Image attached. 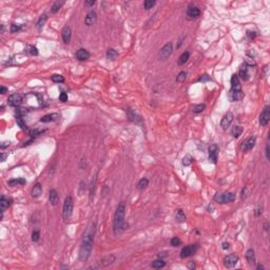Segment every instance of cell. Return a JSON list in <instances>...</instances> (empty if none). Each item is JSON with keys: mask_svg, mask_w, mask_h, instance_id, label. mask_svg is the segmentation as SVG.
I'll return each instance as SVG.
<instances>
[{"mask_svg": "<svg viewBox=\"0 0 270 270\" xmlns=\"http://www.w3.org/2000/svg\"><path fill=\"white\" fill-rule=\"evenodd\" d=\"M95 230H96V223H91L88 226L84 232L82 236V242H81L80 248H79V253L78 258L80 262H86L90 258L92 248H93L94 235H95Z\"/></svg>", "mask_w": 270, "mask_h": 270, "instance_id": "obj_1", "label": "cell"}, {"mask_svg": "<svg viewBox=\"0 0 270 270\" xmlns=\"http://www.w3.org/2000/svg\"><path fill=\"white\" fill-rule=\"evenodd\" d=\"M125 214H126V205L123 201H121L117 206L113 217V231L115 235L119 234L126 229V227H128V225L125 223Z\"/></svg>", "mask_w": 270, "mask_h": 270, "instance_id": "obj_2", "label": "cell"}, {"mask_svg": "<svg viewBox=\"0 0 270 270\" xmlns=\"http://www.w3.org/2000/svg\"><path fill=\"white\" fill-rule=\"evenodd\" d=\"M73 208H74V201H73L72 196H66V199H64V203H63V207H62V217L63 219L68 222L71 216H72L73 213Z\"/></svg>", "mask_w": 270, "mask_h": 270, "instance_id": "obj_3", "label": "cell"}, {"mask_svg": "<svg viewBox=\"0 0 270 270\" xmlns=\"http://www.w3.org/2000/svg\"><path fill=\"white\" fill-rule=\"evenodd\" d=\"M235 199V194L232 192H223L216 193L214 195V201L219 204H228Z\"/></svg>", "mask_w": 270, "mask_h": 270, "instance_id": "obj_4", "label": "cell"}, {"mask_svg": "<svg viewBox=\"0 0 270 270\" xmlns=\"http://www.w3.org/2000/svg\"><path fill=\"white\" fill-rule=\"evenodd\" d=\"M172 52H173V45H172L171 42H168V43H166V45H164L160 50H159L158 58L159 59H162V60L167 59L168 57L171 56Z\"/></svg>", "mask_w": 270, "mask_h": 270, "instance_id": "obj_5", "label": "cell"}, {"mask_svg": "<svg viewBox=\"0 0 270 270\" xmlns=\"http://www.w3.org/2000/svg\"><path fill=\"white\" fill-rule=\"evenodd\" d=\"M255 143H256V137L255 136H251V137L247 138L246 140H244L241 145V149L243 152H248V151L252 150L255 146Z\"/></svg>", "mask_w": 270, "mask_h": 270, "instance_id": "obj_6", "label": "cell"}, {"mask_svg": "<svg viewBox=\"0 0 270 270\" xmlns=\"http://www.w3.org/2000/svg\"><path fill=\"white\" fill-rule=\"evenodd\" d=\"M269 120H270V107L269 106H266L264 110L262 111L261 115H260V125L262 127L267 126Z\"/></svg>", "mask_w": 270, "mask_h": 270, "instance_id": "obj_7", "label": "cell"}, {"mask_svg": "<svg viewBox=\"0 0 270 270\" xmlns=\"http://www.w3.org/2000/svg\"><path fill=\"white\" fill-rule=\"evenodd\" d=\"M197 250V246L196 245H190V246H187L185 248H183V250L180 251V258H189V256H192L195 252Z\"/></svg>", "mask_w": 270, "mask_h": 270, "instance_id": "obj_8", "label": "cell"}, {"mask_svg": "<svg viewBox=\"0 0 270 270\" xmlns=\"http://www.w3.org/2000/svg\"><path fill=\"white\" fill-rule=\"evenodd\" d=\"M232 121H233V114L232 112H227L225 116L223 117L222 121H221V127L223 130H227L229 127L231 126Z\"/></svg>", "mask_w": 270, "mask_h": 270, "instance_id": "obj_9", "label": "cell"}, {"mask_svg": "<svg viewBox=\"0 0 270 270\" xmlns=\"http://www.w3.org/2000/svg\"><path fill=\"white\" fill-rule=\"evenodd\" d=\"M201 16V10L197 6L190 5L187 9V17L188 19H196Z\"/></svg>", "mask_w": 270, "mask_h": 270, "instance_id": "obj_10", "label": "cell"}, {"mask_svg": "<svg viewBox=\"0 0 270 270\" xmlns=\"http://www.w3.org/2000/svg\"><path fill=\"white\" fill-rule=\"evenodd\" d=\"M238 262V258L235 254H229L224 258V265L227 268H232L234 267L236 263Z\"/></svg>", "mask_w": 270, "mask_h": 270, "instance_id": "obj_11", "label": "cell"}, {"mask_svg": "<svg viewBox=\"0 0 270 270\" xmlns=\"http://www.w3.org/2000/svg\"><path fill=\"white\" fill-rule=\"evenodd\" d=\"M209 159L210 162H212L213 164H216L217 162V156H219V147L216 145H211L209 147Z\"/></svg>", "mask_w": 270, "mask_h": 270, "instance_id": "obj_12", "label": "cell"}, {"mask_svg": "<svg viewBox=\"0 0 270 270\" xmlns=\"http://www.w3.org/2000/svg\"><path fill=\"white\" fill-rule=\"evenodd\" d=\"M96 20H97L96 13L94 12V11H90V12L87 14L86 18H84V23H86V25H88V27H92V25H94V24L96 23Z\"/></svg>", "mask_w": 270, "mask_h": 270, "instance_id": "obj_13", "label": "cell"}, {"mask_svg": "<svg viewBox=\"0 0 270 270\" xmlns=\"http://www.w3.org/2000/svg\"><path fill=\"white\" fill-rule=\"evenodd\" d=\"M244 97V93L243 91H234V90H230L228 92V99L230 101H237V100H241L243 99Z\"/></svg>", "mask_w": 270, "mask_h": 270, "instance_id": "obj_14", "label": "cell"}, {"mask_svg": "<svg viewBox=\"0 0 270 270\" xmlns=\"http://www.w3.org/2000/svg\"><path fill=\"white\" fill-rule=\"evenodd\" d=\"M8 101H9L10 105L13 106V107H17V106L20 105L21 101H22V95H20L19 93L12 94V95L9 96Z\"/></svg>", "mask_w": 270, "mask_h": 270, "instance_id": "obj_15", "label": "cell"}, {"mask_svg": "<svg viewBox=\"0 0 270 270\" xmlns=\"http://www.w3.org/2000/svg\"><path fill=\"white\" fill-rule=\"evenodd\" d=\"M114 261H115V256H113V255H110V256H108V258H102L101 261H100V265H97V266H92V267H90V269H92V268H93V269H96V268L106 267V266L111 265Z\"/></svg>", "mask_w": 270, "mask_h": 270, "instance_id": "obj_16", "label": "cell"}, {"mask_svg": "<svg viewBox=\"0 0 270 270\" xmlns=\"http://www.w3.org/2000/svg\"><path fill=\"white\" fill-rule=\"evenodd\" d=\"M76 58H77L79 61L88 60L90 58V53H89V51H87L86 49H79V50L76 52Z\"/></svg>", "mask_w": 270, "mask_h": 270, "instance_id": "obj_17", "label": "cell"}, {"mask_svg": "<svg viewBox=\"0 0 270 270\" xmlns=\"http://www.w3.org/2000/svg\"><path fill=\"white\" fill-rule=\"evenodd\" d=\"M49 201H50L51 205H53V206H56V205L59 203V195H58L57 191L55 189L50 190V193H49Z\"/></svg>", "mask_w": 270, "mask_h": 270, "instance_id": "obj_18", "label": "cell"}, {"mask_svg": "<svg viewBox=\"0 0 270 270\" xmlns=\"http://www.w3.org/2000/svg\"><path fill=\"white\" fill-rule=\"evenodd\" d=\"M61 36H62L63 42H64V43H70L71 36H72V31H71V27H63L62 32H61Z\"/></svg>", "mask_w": 270, "mask_h": 270, "instance_id": "obj_19", "label": "cell"}, {"mask_svg": "<svg viewBox=\"0 0 270 270\" xmlns=\"http://www.w3.org/2000/svg\"><path fill=\"white\" fill-rule=\"evenodd\" d=\"M12 204V199L11 198H8L5 196H1V201H0V207H1V213H3L4 211L8 209V208L11 206Z\"/></svg>", "mask_w": 270, "mask_h": 270, "instance_id": "obj_20", "label": "cell"}, {"mask_svg": "<svg viewBox=\"0 0 270 270\" xmlns=\"http://www.w3.org/2000/svg\"><path fill=\"white\" fill-rule=\"evenodd\" d=\"M231 90L234 91H241L242 90V86L240 84V80H238V76L237 75H232L231 77Z\"/></svg>", "mask_w": 270, "mask_h": 270, "instance_id": "obj_21", "label": "cell"}, {"mask_svg": "<svg viewBox=\"0 0 270 270\" xmlns=\"http://www.w3.org/2000/svg\"><path fill=\"white\" fill-rule=\"evenodd\" d=\"M246 260L247 262H248V264L250 265V266H252V265L255 264V254H254V250L253 249H248L246 252Z\"/></svg>", "mask_w": 270, "mask_h": 270, "instance_id": "obj_22", "label": "cell"}, {"mask_svg": "<svg viewBox=\"0 0 270 270\" xmlns=\"http://www.w3.org/2000/svg\"><path fill=\"white\" fill-rule=\"evenodd\" d=\"M41 193H42L41 185H40V183H36V184H35V186L33 187V189H32V192H31V194H32V196H33L34 198H37V197H39V196L41 195Z\"/></svg>", "mask_w": 270, "mask_h": 270, "instance_id": "obj_23", "label": "cell"}, {"mask_svg": "<svg viewBox=\"0 0 270 270\" xmlns=\"http://www.w3.org/2000/svg\"><path fill=\"white\" fill-rule=\"evenodd\" d=\"M58 118V114L56 113H52V114H47L40 118L41 123H50V121H55Z\"/></svg>", "mask_w": 270, "mask_h": 270, "instance_id": "obj_24", "label": "cell"}, {"mask_svg": "<svg viewBox=\"0 0 270 270\" xmlns=\"http://www.w3.org/2000/svg\"><path fill=\"white\" fill-rule=\"evenodd\" d=\"M25 183H27V180H24V178L19 177V178H15V180H11L9 183H8V185L11 187H15V186H22V185H24Z\"/></svg>", "mask_w": 270, "mask_h": 270, "instance_id": "obj_25", "label": "cell"}, {"mask_svg": "<svg viewBox=\"0 0 270 270\" xmlns=\"http://www.w3.org/2000/svg\"><path fill=\"white\" fill-rule=\"evenodd\" d=\"M47 20H48V16H47V14H43V15H41L40 17H39L38 21L36 22V27L37 30L40 31L42 29V27L45 25V23L47 22Z\"/></svg>", "mask_w": 270, "mask_h": 270, "instance_id": "obj_26", "label": "cell"}, {"mask_svg": "<svg viewBox=\"0 0 270 270\" xmlns=\"http://www.w3.org/2000/svg\"><path fill=\"white\" fill-rule=\"evenodd\" d=\"M238 76H240L243 80H248L249 79V72H248V68L247 66H242L240 69V73H238Z\"/></svg>", "mask_w": 270, "mask_h": 270, "instance_id": "obj_27", "label": "cell"}, {"mask_svg": "<svg viewBox=\"0 0 270 270\" xmlns=\"http://www.w3.org/2000/svg\"><path fill=\"white\" fill-rule=\"evenodd\" d=\"M242 133H243V127H241V126H234L231 130L232 136L235 138L240 137L241 135H242Z\"/></svg>", "mask_w": 270, "mask_h": 270, "instance_id": "obj_28", "label": "cell"}, {"mask_svg": "<svg viewBox=\"0 0 270 270\" xmlns=\"http://www.w3.org/2000/svg\"><path fill=\"white\" fill-rule=\"evenodd\" d=\"M189 57H190V53L188 51H186V52H184L183 54L180 55V58H178V64H185V63L188 61V59H189Z\"/></svg>", "mask_w": 270, "mask_h": 270, "instance_id": "obj_29", "label": "cell"}, {"mask_svg": "<svg viewBox=\"0 0 270 270\" xmlns=\"http://www.w3.org/2000/svg\"><path fill=\"white\" fill-rule=\"evenodd\" d=\"M117 56H118V53L114 49H109L108 51H107V58L109 60H115L117 58Z\"/></svg>", "mask_w": 270, "mask_h": 270, "instance_id": "obj_30", "label": "cell"}, {"mask_svg": "<svg viewBox=\"0 0 270 270\" xmlns=\"http://www.w3.org/2000/svg\"><path fill=\"white\" fill-rule=\"evenodd\" d=\"M175 219H176L177 223H184L186 222V215L184 213L183 210H178L176 213V216H175Z\"/></svg>", "mask_w": 270, "mask_h": 270, "instance_id": "obj_31", "label": "cell"}, {"mask_svg": "<svg viewBox=\"0 0 270 270\" xmlns=\"http://www.w3.org/2000/svg\"><path fill=\"white\" fill-rule=\"evenodd\" d=\"M149 185V180H148V178H146V177H144V178H141L139 182H138L137 184V188L139 190H144L145 188H147V186Z\"/></svg>", "mask_w": 270, "mask_h": 270, "instance_id": "obj_32", "label": "cell"}, {"mask_svg": "<svg viewBox=\"0 0 270 270\" xmlns=\"http://www.w3.org/2000/svg\"><path fill=\"white\" fill-rule=\"evenodd\" d=\"M63 1H56V2H54V4L51 6V12L52 13H57L58 11L60 10V8L62 6V4H63Z\"/></svg>", "mask_w": 270, "mask_h": 270, "instance_id": "obj_33", "label": "cell"}, {"mask_svg": "<svg viewBox=\"0 0 270 270\" xmlns=\"http://www.w3.org/2000/svg\"><path fill=\"white\" fill-rule=\"evenodd\" d=\"M166 266V263L162 260H156V261H154L152 264H151V267L152 268H156V269H158V268H162Z\"/></svg>", "mask_w": 270, "mask_h": 270, "instance_id": "obj_34", "label": "cell"}, {"mask_svg": "<svg viewBox=\"0 0 270 270\" xmlns=\"http://www.w3.org/2000/svg\"><path fill=\"white\" fill-rule=\"evenodd\" d=\"M96 182H97V177L96 175L93 177V180L91 182V187H90V199H92V196L94 195L95 192V187H96Z\"/></svg>", "mask_w": 270, "mask_h": 270, "instance_id": "obj_35", "label": "cell"}, {"mask_svg": "<svg viewBox=\"0 0 270 270\" xmlns=\"http://www.w3.org/2000/svg\"><path fill=\"white\" fill-rule=\"evenodd\" d=\"M205 109H206V106L203 105V103H201V105H197V106H194L193 107V113H195V114H198V113H201V112L204 111Z\"/></svg>", "mask_w": 270, "mask_h": 270, "instance_id": "obj_36", "label": "cell"}, {"mask_svg": "<svg viewBox=\"0 0 270 270\" xmlns=\"http://www.w3.org/2000/svg\"><path fill=\"white\" fill-rule=\"evenodd\" d=\"M156 4V1L155 0H146L144 2V6H145V10H150L152 9L154 5Z\"/></svg>", "mask_w": 270, "mask_h": 270, "instance_id": "obj_37", "label": "cell"}, {"mask_svg": "<svg viewBox=\"0 0 270 270\" xmlns=\"http://www.w3.org/2000/svg\"><path fill=\"white\" fill-rule=\"evenodd\" d=\"M186 78H187V73L186 72H180L178 75H177V77H176V81L177 82H180V84H182V82H184V81L186 80Z\"/></svg>", "mask_w": 270, "mask_h": 270, "instance_id": "obj_38", "label": "cell"}, {"mask_svg": "<svg viewBox=\"0 0 270 270\" xmlns=\"http://www.w3.org/2000/svg\"><path fill=\"white\" fill-rule=\"evenodd\" d=\"M52 80L54 81V82H57V84H61V82L64 81V78H63V76H61V75L54 74V75L52 76Z\"/></svg>", "mask_w": 270, "mask_h": 270, "instance_id": "obj_39", "label": "cell"}, {"mask_svg": "<svg viewBox=\"0 0 270 270\" xmlns=\"http://www.w3.org/2000/svg\"><path fill=\"white\" fill-rule=\"evenodd\" d=\"M39 238H40V231H39L38 229H35L33 233H32V241L33 242H38Z\"/></svg>", "mask_w": 270, "mask_h": 270, "instance_id": "obj_40", "label": "cell"}, {"mask_svg": "<svg viewBox=\"0 0 270 270\" xmlns=\"http://www.w3.org/2000/svg\"><path fill=\"white\" fill-rule=\"evenodd\" d=\"M193 162V158L191 157L190 155H186L185 157L183 158V165L184 166H189L191 165Z\"/></svg>", "mask_w": 270, "mask_h": 270, "instance_id": "obj_41", "label": "cell"}, {"mask_svg": "<svg viewBox=\"0 0 270 270\" xmlns=\"http://www.w3.org/2000/svg\"><path fill=\"white\" fill-rule=\"evenodd\" d=\"M22 27H23L22 24H12V25H11V32H12V33H16V32L20 31Z\"/></svg>", "mask_w": 270, "mask_h": 270, "instance_id": "obj_42", "label": "cell"}, {"mask_svg": "<svg viewBox=\"0 0 270 270\" xmlns=\"http://www.w3.org/2000/svg\"><path fill=\"white\" fill-rule=\"evenodd\" d=\"M180 244H182V241L178 238L177 236H175V237H172L171 238V245L173 247H177V246H180Z\"/></svg>", "mask_w": 270, "mask_h": 270, "instance_id": "obj_43", "label": "cell"}, {"mask_svg": "<svg viewBox=\"0 0 270 270\" xmlns=\"http://www.w3.org/2000/svg\"><path fill=\"white\" fill-rule=\"evenodd\" d=\"M59 100L61 102H66L68 101V94L66 92H61L59 95Z\"/></svg>", "mask_w": 270, "mask_h": 270, "instance_id": "obj_44", "label": "cell"}, {"mask_svg": "<svg viewBox=\"0 0 270 270\" xmlns=\"http://www.w3.org/2000/svg\"><path fill=\"white\" fill-rule=\"evenodd\" d=\"M247 196H248V188H247V187H244L243 190H242V201L246 199Z\"/></svg>", "mask_w": 270, "mask_h": 270, "instance_id": "obj_45", "label": "cell"}, {"mask_svg": "<svg viewBox=\"0 0 270 270\" xmlns=\"http://www.w3.org/2000/svg\"><path fill=\"white\" fill-rule=\"evenodd\" d=\"M30 54L32 55H38V49L35 48V47H30Z\"/></svg>", "mask_w": 270, "mask_h": 270, "instance_id": "obj_46", "label": "cell"}, {"mask_svg": "<svg viewBox=\"0 0 270 270\" xmlns=\"http://www.w3.org/2000/svg\"><path fill=\"white\" fill-rule=\"evenodd\" d=\"M247 36L249 37L250 39H254L255 37H256V34H255V32H251V31H248V32H247Z\"/></svg>", "mask_w": 270, "mask_h": 270, "instance_id": "obj_47", "label": "cell"}, {"mask_svg": "<svg viewBox=\"0 0 270 270\" xmlns=\"http://www.w3.org/2000/svg\"><path fill=\"white\" fill-rule=\"evenodd\" d=\"M198 80H199V81H203V82H204V81L211 80V78L209 77V76H208V75H203L201 78H199V79H198Z\"/></svg>", "mask_w": 270, "mask_h": 270, "instance_id": "obj_48", "label": "cell"}, {"mask_svg": "<svg viewBox=\"0 0 270 270\" xmlns=\"http://www.w3.org/2000/svg\"><path fill=\"white\" fill-rule=\"evenodd\" d=\"M30 133L33 135V136H34V135H35V136H37V135H40L41 133H43V130H42V131H41V130H35V131H31Z\"/></svg>", "mask_w": 270, "mask_h": 270, "instance_id": "obj_49", "label": "cell"}, {"mask_svg": "<svg viewBox=\"0 0 270 270\" xmlns=\"http://www.w3.org/2000/svg\"><path fill=\"white\" fill-rule=\"evenodd\" d=\"M263 213V207H262L261 205L258 206V210H256V212H255V215L256 216H260Z\"/></svg>", "mask_w": 270, "mask_h": 270, "instance_id": "obj_50", "label": "cell"}, {"mask_svg": "<svg viewBox=\"0 0 270 270\" xmlns=\"http://www.w3.org/2000/svg\"><path fill=\"white\" fill-rule=\"evenodd\" d=\"M266 158H267V160H269V159H270V156H269V145H267V146H266Z\"/></svg>", "mask_w": 270, "mask_h": 270, "instance_id": "obj_51", "label": "cell"}, {"mask_svg": "<svg viewBox=\"0 0 270 270\" xmlns=\"http://www.w3.org/2000/svg\"><path fill=\"white\" fill-rule=\"evenodd\" d=\"M223 249L224 250H227V249H229L230 248V244L229 243H223Z\"/></svg>", "mask_w": 270, "mask_h": 270, "instance_id": "obj_52", "label": "cell"}, {"mask_svg": "<svg viewBox=\"0 0 270 270\" xmlns=\"http://www.w3.org/2000/svg\"><path fill=\"white\" fill-rule=\"evenodd\" d=\"M84 182H80V190H79V195H82V192H84Z\"/></svg>", "mask_w": 270, "mask_h": 270, "instance_id": "obj_53", "label": "cell"}, {"mask_svg": "<svg viewBox=\"0 0 270 270\" xmlns=\"http://www.w3.org/2000/svg\"><path fill=\"white\" fill-rule=\"evenodd\" d=\"M8 146H10V141H3L2 144H1V149H4Z\"/></svg>", "mask_w": 270, "mask_h": 270, "instance_id": "obj_54", "label": "cell"}, {"mask_svg": "<svg viewBox=\"0 0 270 270\" xmlns=\"http://www.w3.org/2000/svg\"><path fill=\"white\" fill-rule=\"evenodd\" d=\"M8 91V89H6L5 87H1V89H0V93L1 94H4Z\"/></svg>", "mask_w": 270, "mask_h": 270, "instance_id": "obj_55", "label": "cell"}, {"mask_svg": "<svg viewBox=\"0 0 270 270\" xmlns=\"http://www.w3.org/2000/svg\"><path fill=\"white\" fill-rule=\"evenodd\" d=\"M183 40H184V38H183V37H182V38H180V41H178V45H176V48H177V49H178V48H180V45H183Z\"/></svg>", "mask_w": 270, "mask_h": 270, "instance_id": "obj_56", "label": "cell"}, {"mask_svg": "<svg viewBox=\"0 0 270 270\" xmlns=\"http://www.w3.org/2000/svg\"><path fill=\"white\" fill-rule=\"evenodd\" d=\"M86 4H88V5H93V4H95V1H86Z\"/></svg>", "mask_w": 270, "mask_h": 270, "instance_id": "obj_57", "label": "cell"}, {"mask_svg": "<svg viewBox=\"0 0 270 270\" xmlns=\"http://www.w3.org/2000/svg\"><path fill=\"white\" fill-rule=\"evenodd\" d=\"M5 157H6L5 154L1 153V162H4V160H5Z\"/></svg>", "mask_w": 270, "mask_h": 270, "instance_id": "obj_58", "label": "cell"}, {"mask_svg": "<svg viewBox=\"0 0 270 270\" xmlns=\"http://www.w3.org/2000/svg\"><path fill=\"white\" fill-rule=\"evenodd\" d=\"M212 210H213V206L209 205V206H208V211H209V212H213Z\"/></svg>", "mask_w": 270, "mask_h": 270, "instance_id": "obj_59", "label": "cell"}, {"mask_svg": "<svg viewBox=\"0 0 270 270\" xmlns=\"http://www.w3.org/2000/svg\"><path fill=\"white\" fill-rule=\"evenodd\" d=\"M256 269H264V266H263V265H261V264H260V265H258V267H256Z\"/></svg>", "mask_w": 270, "mask_h": 270, "instance_id": "obj_60", "label": "cell"}, {"mask_svg": "<svg viewBox=\"0 0 270 270\" xmlns=\"http://www.w3.org/2000/svg\"><path fill=\"white\" fill-rule=\"evenodd\" d=\"M189 267L191 268V269H194V268H195V265L193 264V263H191V264H190V266H189Z\"/></svg>", "mask_w": 270, "mask_h": 270, "instance_id": "obj_61", "label": "cell"}, {"mask_svg": "<svg viewBox=\"0 0 270 270\" xmlns=\"http://www.w3.org/2000/svg\"><path fill=\"white\" fill-rule=\"evenodd\" d=\"M3 30H4V27H3V25H1V33H3Z\"/></svg>", "mask_w": 270, "mask_h": 270, "instance_id": "obj_62", "label": "cell"}]
</instances>
